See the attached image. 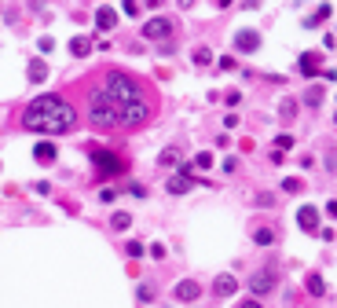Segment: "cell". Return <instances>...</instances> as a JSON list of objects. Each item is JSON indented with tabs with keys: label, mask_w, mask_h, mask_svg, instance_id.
Returning <instances> with one entry per match:
<instances>
[{
	"label": "cell",
	"mask_w": 337,
	"mask_h": 308,
	"mask_svg": "<svg viewBox=\"0 0 337 308\" xmlns=\"http://www.w3.org/2000/svg\"><path fill=\"white\" fill-rule=\"evenodd\" d=\"M308 294H312V297H323V294H326V283H323V275H315V272L308 275Z\"/></svg>",
	"instance_id": "obj_15"
},
{
	"label": "cell",
	"mask_w": 337,
	"mask_h": 308,
	"mask_svg": "<svg viewBox=\"0 0 337 308\" xmlns=\"http://www.w3.org/2000/svg\"><path fill=\"white\" fill-rule=\"evenodd\" d=\"M147 4H150V8H158V4H165V0H147Z\"/></svg>",
	"instance_id": "obj_35"
},
{
	"label": "cell",
	"mask_w": 337,
	"mask_h": 308,
	"mask_svg": "<svg viewBox=\"0 0 337 308\" xmlns=\"http://www.w3.org/2000/svg\"><path fill=\"white\" fill-rule=\"evenodd\" d=\"M304 103H308V106H319V103H323V85H312L308 92H304Z\"/></svg>",
	"instance_id": "obj_20"
},
{
	"label": "cell",
	"mask_w": 337,
	"mask_h": 308,
	"mask_svg": "<svg viewBox=\"0 0 337 308\" xmlns=\"http://www.w3.org/2000/svg\"><path fill=\"white\" fill-rule=\"evenodd\" d=\"M253 242H257V246H271V242H275V231H271V227H257V231H253Z\"/></svg>",
	"instance_id": "obj_18"
},
{
	"label": "cell",
	"mask_w": 337,
	"mask_h": 308,
	"mask_svg": "<svg viewBox=\"0 0 337 308\" xmlns=\"http://www.w3.org/2000/svg\"><path fill=\"white\" fill-rule=\"evenodd\" d=\"M125 253H129V257H143V246H140V242H129Z\"/></svg>",
	"instance_id": "obj_27"
},
{
	"label": "cell",
	"mask_w": 337,
	"mask_h": 308,
	"mask_svg": "<svg viewBox=\"0 0 337 308\" xmlns=\"http://www.w3.org/2000/svg\"><path fill=\"white\" fill-rule=\"evenodd\" d=\"M168 33H173V22H168V19H150L143 26V37L147 41H165Z\"/></svg>",
	"instance_id": "obj_5"
},
{
	"label": "cell",
	"mask_w": 337,
	"mask_h": 308,
	"mask_svg": "<svg viewBox=\"0 0 337 308\" xmlns=\"http://www.w3.org/2000/svg\"><path fill=\"white\" fill-rule=\"evenodd\" d=\"M150 118L147 92L129 73L110 70L103 85L88 96V121L96 129H140Z\"/></svg>",
	"instance_id": "obj_1"
},
{
	"label": "cell",
	"mask_w": 337,
	"mask_h": 308,
	"mask_svg": "<svg viewBox=\"0 0 337 308\" xmlns=\"http://www.w3.org/2000/svg\"><path fill=\"white\" fill-rule=\"evenodd\" d=\"M73 125H77V114H73V106L66 99H59V96H40L22 110V129H29V132L59 136V132H70Z\"/></svg>",
	"instance_id": "obj_2"
},
{
	"label": "cell",
	"mask_w": 337,
	"mask_h": 308,
	"mask_svg": "<svg viewBox=\"0 0 337 308\" xmlns=\"http://www.w3.org/2000/svg\"><path fill=\"white\" fill-rule=\"evenodd\" d=\"M165 187H168V195H187V191H191V176H183V173H180V176L168 180Z\"/></svg>",
	"instance_id": "obj_14"
},
{
	"label": "cell",
	"mask_w": 337,
	"mask_h": 308,
	"mask_svg": "<svg viewBox=\"0 0 337 308\" xmlns=\"http://www.w3.org/2000/svg\"><path fill=\"white\" fill-rule=\"evenodd\" d=\"M297 224H301V231H319V209L315 206H301L297 209Z\"/></svg>",
	"instance_id": "obj_7"
},
{
	"label": "cell",
	"mask_w": 337,
	"mask_h": 308,
	"mask_svg": "<svg viewBox=\"0 0 337 308\" xmlns=\"http://www.w3.org/2000/svg\"><path fill=\"white\" fill-rule=\"evenodd\" d=\"M227 4H231V0H217V8H227Z\"/></svg>",
	"instance_id": "obj_36"
},
{
	"label": "cell",
	"mask_w": 337,
	"mask_h": 308,
	"mask_svg": "<svg viewBox=\"0 0 337 308\" xmlns=\"http://www.w3.org/2000/svg\"><path fill=\"white\" fill-rule=\"evenodd\" d=\"M209 63H213V52L209 48H198L194 52V66H209Z\"/></svg>",
	"instance_id": "obj_22"
},
{
	"label": "cell",
	"mask_w": 337,
	"mask_h": 308,
	"mask_svg": "<svg viewBox=\"0 0 337 308\" xmlns=\"http://www.w3.org/2000/svg\"><path fill=\"white\" fill-rule=\"evenodd\" d=\"M293 110H297V103H293V99H286V103H282V110H279V114H282V118L289 121V118H293Z\"/></svg>",
	"instance_id": "obj_26"
},
{
	"label": "cell",
	"mask_w": 337,
	"mask_h": 308,
	"mask_svg": "<svg viewBox=\"0 0 337 308\" xmlns=\"http://www.w3.org/2000/svg\"><path fill=\"white\" fill-rule=\"evenodd\" d=\"M44 77H48V66H44L40 59H33V63H29V81H44Z\"/></svg>",
	"instance_id": "obj_19"
},
{
	"label": "cell",
	"mask_w": 337,
	"mask_h": 308,
	"mask_svg": "<svg viewBox=\"0 0 337 308\" xmlns=\"http://www.w3.org/2000/svg\"><path fill=\"white\" fill-rule=\"evenodd\" d=\"M333 121H337V114H333Z\"/></svg>",
	"instance_id": "obj_37"
},
{
	"label": "cell",
	"mask_w": 337,
	"mask_h": 308,
	"mask_svg": "<svg viewBox=\"0 0 337 308\" xmlns=\"http://www.w3.org/2000/svg\"><path fill=\"white\" fill-rule=\"evenodd\" d=\"M235 290H238L235 275H217V279H213V294H217V297H231Z\"/></svg>",
	"instance_id": "obj_9"
},
{
	"label": "cell",
	"mask_w": 337,
	"mask_h": 308,
	"mask_svg": "<svg viewBox=\"0 0 337 308\" xmlns=\"http://www.w3.org/2000/svg\"><path fill=\"white\" fill-rule=\"evenodd\" d=\"M297 66H301V73H304V77H319V55H315V52H304Z\"/></svg>",
	"instance_id": "obj_11"
},
{
	"label": "cell",
	"mask_w": 337,
	"mask_h": 308,
	"mask_svg": "<svg viewBox=\"0 0 337 308\" xmlns=\"http://www.w3.org/2000/svg\"><path fill=\"white\" fill-rule=\"evenodd\" d=\"M194 165H198V169H209V165H213V154H209V150H202V154L194 158Z\"/></svg>",
	"instance_id": "obj_25"
},
{
	"label": "cell",
	"mask_w": 337,
	"mask_h": 308,
	"mask_svg": "<svg viewBox=\"0 0 337 308\" xmlns=\"http://www.w3.org/2000/svg\"><path fill=\"white\" fill-rule=\"evenodd\" d=\"M33 158H37L40 165H52V162H55V143H37V147H33Z\"/></svg>",
	"instance_id": "obj_12"
},
{
	"label": "cell",
	"mask_w": 337,
	"mask_h": 308,
	"mask_svg": "<svg viewBox=\"0 0 337 308\" xmlns=\"http://www.w3.org/2000/svg\"><path fill=\"white\" fill-rule=\"evenodd\" d=\"M121 8H125V15H136V11H140V4H136V0H125Z\"/></svg>",
	"instance_id": "obj_31"
},
{
	"label": "cell",
	"mask_w": 337,
	"mask_h": 308,
	"mask_svg": "<svg viewBox=\"0 0 337 308\" xmlns=\"http://www.w3.org/2000/svg\"><path fill=\"white\" fill-rule=\"evenodd\" d=\"M275 283H279V275H275V272H257L253 279H249V290H253L257 297H264V294L275 290Z\"/></svg>",
	"instance_id": "obj_4"
},
{
	"label": "cell",
	"mask_w": 337,
	"mask_h": 308,
	"mask_svg": "<svg viewBox=\"0 0 337 308\" xmlns=\"http://www.w3.org/2000/svg\"><path fill=\"white\" fill-rule=\"evenodd\" d=\"M158 165L161 169H173V165H180V147L173 143V147H165L161 154H158Z\"/></svg>",
	"instance_id": "obj_13"
},
{
	"label": "cell",
	"mask_w": 337,
	"mask_h": 308,
	"mask_svg": "<svg viewBox=\"0 0 337 308\" xmlns=\"http://www.w3.org/2000/svg\"><path fill=\"white\" fill-rule=\"evenodd\" d=\"M96 26L103 29V33H110V29L117 26V11H114V8H106V4H103V8L96 11Z\"/></svg>",
	"instance_id": "obj_10"
},
{
	"label": "cell",
	"mask_w": 337,
	"mask_h": 308,
	"mask_svg": "<svg viewBox=\"0 0 337 308\" xmlns=\"http://www.w3.org/2000/svg\"><path fill=\"white\" fill-rule=\"evenodd\" d=\"M238 308H264V304H260V301H257V297H249V301H242V304H238Z\"/></svg>",
	"instance_id": "obj_32"
},
{
	"label": "cell",
	"mask_w": 337,
	"mask_h": 308,
	"mask_svg": "<svg viewBox=\"0 0 337 308\" xmlns=\"http://www.w3.org/2000/svg\"><path fill=\"white\" fill-rule=\"evenodd\" d=\"M180 8H194V0H180Z\"/></svg>",
	"instance_id": "obj_34"
},
{
	"label": "cell",
	"mask_w": 337,
	"mask_h": 308,
	"mask_svg": "<svg viewBox=\"0 0 337 308\" xmlns=\"http://www.w3.org/2000/svg\"><path fill=\"white\" fill-rule=\"evenodd\" d=\"M301 187H304V183H301L297 176H286V180H282V191H289V195H297Z\"/></svg>",
	"instance_id": "obj_23"
},
{
	"label": "cell",
	"mask_w": 337,
	"mask_h": 308,
	"mask_svg": "<svg viewBox=\"0 0 337 308\" xmlns=\"http://www.w3.org/2000/svg\"><path fill=\"white\" fill-rule=\"evenodd\" d=\"M37 48H40V52H52V48H55V41H52V37H40V41H37Z\"/></svg>",
	"instance_id": "obj_28"
},
{
	"label": "cell",
	"mask_w": 337,
	"mask_h": 308,
	"mask_svg": "<svg viewBox=\"0 0 337 308\" xmlns=\"http://www.w3.org/2000/svg\"><path fill=\"white\" fill-rule=\"evenodd\" d=\"M330 15H333V8H330V4H323V8H319V11L312 15V19H304V26H308V29H315L323 19H330Z\"/></svg>",
	"instance_id": "obj_16"
},
{
	"label": "cell",
	"mask_w": 337,
	"mask_h": 308,
	"mask_svg": "<svg viewBox=\"0 0 337 308\" xmlns=\"http://www.w3.org/2000/svg\"><path fill=\"white\" fill-rule=\"evenodd\" d=\"M114 231H125V227H132V217H129V213H114Z\"/></svg>",
	"instance_id": "obj_21"
},
{
	"label": "cell",
	"mask_w": 337,
	"mask_h": 308,
	"mask_svg": "<svg viewBox=\"0 0 337 308\" xmlns=\"http://www.w3.org/2000/svg\"><path fill=\"white\" fill-rule=\"evenodd\" d=\"M326 213H330V217H337V202H326Z\"/></svg>",
	"instance_id": "obj_33"
},
{
	"label": "cell",
	"mask_w": 337,
	"mask_h": 308,
	"mask_svg": "<svg viewBox=\"0 0 337 308\" xmlns=\"http://www.w3.org/2000/svg\"><path fill=\"white\" fill-rule=\"evenodd\" d=\"M140 301H154V290H150V286H140Z\"/></svg>",
	"instance_id": "obj_30"
},
{
	"label": "cell",
	"mask_w": 337,
	"mask_h": 308,
	"mask_svg": "<svg viewBox=\"0 0 337 308\" xmlns=\"http://www.w3.org/2000/svg\"><path fill=\"white\" fill-rule=\"evenodd\" d=\"M70 52H73V55H88V52H92V37H73V41H70Z\"/></svg>",
	"instance_id": "obj_17"
},
{
	"label": "cell",
	"mask_w": 337,
	"mask_h": 308,
	"mask_svg": "<svg viewBox=\"0 0 337 308\" xmlns=\"http://www.w3.org/2000/svg\"><path fill=\"white\" fill-rule=\"evenodd\" d=\"M150 257L161 260V257H165V246H161V242H154V246H150Z\"/></svg>",
	"instance_id": "obj_29"
},
{
	"label": "cell",
	"mask_w": 337,
	"mask_h": 308,
	"mask_svg": "<svg viewBox=\"0 0 337 308\" xmlns=\"http://www.w3.org/2000/svg\"><path fill=\"white\" fill-rule=\"evenodd\" d=\"M289 147H293V136H275V150H289Z\"/></svg>",
	"instance_id": "obj_24"
},
{
	"label": "cell",
	"mask_w": 337,
	"mask_h": 308,
	"mask_svg": "<svg viewBox=\"0 0 337 308\" xmlns=\"http://www.w3.org/2000/svg\"><path fill=\"white\" fill-rule=\"evenodd\" d=\"M92 165H96V173L106 180V176H117L121 173V169H125V165H121V158H117V154H110V150H92Z\"/></svg>",
	"instance_id": "obj_3"
},
{
	"label": "cell",
	"mask_w": 337,
	"mask_h": 308,
	"mask_svg": "<svg viewBox=\"0 0 337 308\" xmlns=\"http://www.w3.org/2000/svg\"><path fill=\"white\" fill-rule=\"evenodd\" d=\"M235 48L238 52H257L260 48V33H257V29H238V33H235Z\"/></svg>",
	"instance_id": "obj_6"
},
{
	"label": "cell",
	"mask_w": 337,
	"mask_h": 308,
	"mask_svg": "<svg viewBox=\"0 0 337 308\" xmlns=\"http://www.w3.org/2000/svg\"><path fill=\"white\" fill-rule=\"evenodd\" d=\"M198 297H202V286H198L194 279L176 283V301H198Z\"/></svg>",
	"instance_id": "obj_8"
}]
</instances>
